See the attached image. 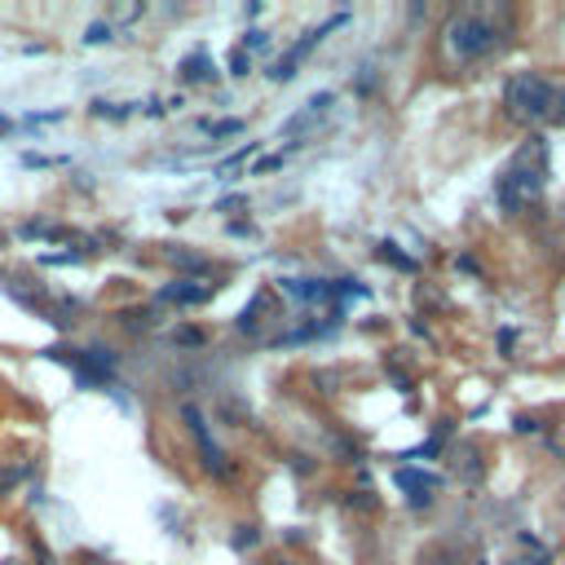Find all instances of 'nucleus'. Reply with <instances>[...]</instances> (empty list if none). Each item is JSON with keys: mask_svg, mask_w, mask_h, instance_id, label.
Masks as SVG:
<instances>
[{"mask_svg": "<svg viewBox=\"0 0 565 565\" xmlns=\"http://www.w3.org/2000/svg\"><path fill=\"white\" fill-rule=\"evenodd\" d=\"M282 291L296 296V300H327L331 296L327 282H309V278H282Z\"/></svg>", "mask_w": 565, "mask_h": 565, "instance_id": "1a4fd4ad", "label": "nucleus"}, {"mask_svg": "<svg viewBox=\"0 0 565 565\" xmlns=\"http://www.w3.org/2000/svg\"><path fill=\"white\" fill-rule=\"evenodd\" d=\"M177 340H181V344H199L203 335H199V331H177Z\"/></svg>", "mask_w": 565, "mask_h": 565, "instance_id": "2eb2a0df", "label": "nucleus"}, {"mask_svg": "<svg viewBox=\"0 0 565 565\" xmlns=\"http://www.w3.org/2000/svg\"><path fill=\"white\" fill-rule=\"evenodd\" d=\"M503 110L512 124H525V128L565 124V84H556L539 71H521L503 84Z\"/></svg>", "mask_w": 565, "mask_h": 565, "instance_id": "f257e3e1", "label": "nucleus"}, {"mask_svg": "<svg viewBox=\"0 0 565 565\" xmlns=\"http://www.w3.org/2000/svg\"><path fill=\"white\" fill-rule=\"evenodd\" d=\"M230 71H234V75H247V71H252V57H247L243 49H234V57H230Z\"/></svg>", "mask_w": 565, "mask_h": 565, "instance_id": "ddd939ff", "label": "nucleus"}, {"mask_svg": "<svg viewBox=\"0 0 565 565\" xmlns=\"http://www.w3.org/2000/svg\"><path fill=\"white\" fill-rule=\"evenodd\" d=\"M508 35V18L499 22L490 9H459L441 26V49L450 62H477L490 57Z\"/></svg>", "mask_w": 565, "mask_h": 565, "instance_id": "7ed1b4c3", "label": "nucleus"}, {"mask_svg": "<svg viewBox=\"0 0 565 565\" xmlns=\"http://www.w3.org/2000/svg\"><path fill=\"white\" fill-rule=\"evenodd\" d=\"M203 128H207V132H212V137H230V132H243V119H216V124H212V119H207V124H203Z\"/></svg>", "mask_w": 565, "mask_h": 565, "instance_id": "9b49d317", "label": "nucleus"}, {"mask_svg": "<svg viewBox=\"0 0 565 565\" xmlns=\"http://www.w3.org/2000/svg\"><path fill=\"white\" fill-rule=\"evenodd\" d=\"M402 490H411V503H428L433 494L428 490H437L441 481L433 477V472H424V468H397V477H393Z\"/></svg>", "mask_w": 565, "mask_h": 565, "instance_id": "6e6552de", "label": "nucleus"}, {"mask_svg": "<svg viewBox=\"0 0 565 565\" xmlns=\"http://www.w3.org/2000/svg\"><path fill=\"white\" fill-rule=\"evenodd\" d=\"M340 22H344V13H335V18H327L322 26H309V31H305V35H300V40H296V44H291V49H287V53H282L278 62H274V71H269V79H291V75H296V62H300V57H305V53H309L313 44H322V35H327V31H335Z\"/></svg>", "mask_w": 565, "mask_h": 565, "instance_id": "39448f33", "label": "nucleus"}, {"mask_svg": "<svg viewBox=\"0 0 565 565\" xmlns=\"http://www.w3.org/2000/svg\"><path fill=\"white\" fill-rule=\"evenodd\" d=\"M543 185H547V146H543L539 137H530V141L508 159V168L499 172L494 199H499V207H503L508 216H516V212H525V207L543 194Z\"/></svg>", "mask_w": 565, "mask_h": 565, "instance_id": "f03ea898", "label": "nucleus"}, {"mask_svg": "<svg viewBox=\"0 0 565 565\" xmlns=\"http://www.w3.org/2000/svg\"><path fill=\"white\" fill-rule=\"evenodd\" d=\"M556 252H561V260H565V230L556 234Z\"/></svg>", "mask_w": 565, "mask_h": 565, "instance_id": "dca6fc26", "label": "nucleus"}, {"mask_svg": "<svg viewBox=\"0 0 565 565\" xmlns=\"http://www.w3.org/2000/svg\"><path fill=\"white\" fill-rule=\"evenodd\" d=\"M181 75H185V79H212V62H207V53H190V57L181 62Z\"/></svg>", "mask_w": 565, "mask_h": 565, "instance_id": "9d476101", "label": "nucleus"}, {"mask_svg": "<svg viewBox=\"0 0 565 565\" xmlns=\"http://www.w3.org/2000/svg\"><path fill=\"white\" fill-rule=\"evenodd\" d=\"M106 35H110V31H106V26H102V22H93V26H88V31H84V40H88V44H102V40H106Z\"/></svg>", "mask_w": 565, "mask_h": 565, "instance_id": "4468645a", "label": "nucleus"}, {"mask_svg": "<svg viewBox=\"0 0 565 565\" xmlns=\"http://www.w3.org/2000/svg\"><path fill=\"white\" fill-rule=\"evenodd\" d=\"M0 565H22V561H0Z\"/></svg>", "mask_w": 565, "mask_h": 565, "instance_id": "f3484780", "label": "nucleus"}, {"mask_svg": "<svg viewBox=\"0 0 565 565\" xmlns=\"http://www.w3.org/2000/svg\"><path fill=\"white\" fill-rule=\"evenodd\" d=\"M159 300L163 305H203V300H212V287L207 282H194V278H177V282H168L159 291Z\"/></svg>", "mask_w": 565, "mask_h": 565, "instance_id": "0eeeda50", "label": "nucleus"}, {"mask_svg": "<svg viewBox=\"0 0 565 565\" xmlns=\"http://www.w3.org/2000/svg\"><path fill=\"white\" fill-rule=\"evenodd\" d=\"M331 102H335V93H313L291 119H282V128H278V137H300V132H309L327 110H331Z\"/></svg>", "mask_w": 565, "mask_h": 565, "instance_id": "423d86ee", "label": "nucleus"}, {"mask_svg": "<svg viewBox=\"0 0 565 565\" xmlns=\"http://www.w3.org/2000/svg\"><path fill=\"white\" fill-rule=\"evenodd\" d=\"M93 115H106V119H124L128 106H110V102H93Z\"/></svg>", "mask_w": 565, "mask_h": 565, "instance_id": "f8f14e48", "label": "nucleus"}, {"mask_svg": "<svg viewBox=\"0 0 565 565\" xmlns=\"http://www.w3.org/2000/svg\"><path fill=\"white\" fill-rule=\"evenodd\" d=\"M181 419H185V428H190V437H194V446H199V455H203V468H207V472H216V477H225V472H230V463H225V455H221L216 437L207 433L203 411H199V406H181Z\"/></svg>", "mask_w": 565, "mask_h": 565, "instance_id": "20e7f679", "label": "nucleus"}]
</instances>
